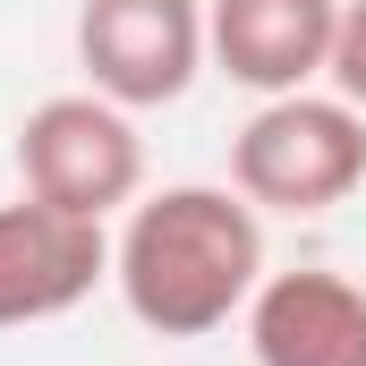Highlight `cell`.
<instances>
[{"mask_svg":"<svg viewBox=\"0 0 366 366\" xmlns=\"http://www.w3.org/2000/svg\"><path fill=\"white\" fill-rule=\"evenodd\" d=\"M111 281H119L128 315L162 341L222 332L264 281L256 204L239 187H162V196H145L128 213L119 247H111Z\"/></svg>","mask_w":366,"mask_h":366,"instance_id":"6da1fadb","label":"cell"},{"mask_svg":"<svg viewBox=\"0 0 366 366\" xmlns=\"http://www.w3.org/2000/svg\"><path fill=\"white\" fill-rule=\"evenodd\" d=\"M256 366H366V290L341 273H273L247 298Z\"/></svg>","mask_w":366,"mask_h":366,"instance_id":"52a82bcc","label":"cell"},{"mask_svg":"<svg viewBox=\"0 0 366 366\" xmlns=\"http://www.w3.org/2000/svg\"><path fill=\"white\" fill-rule=\"evenodd\" d=\"M341 0H204V51L230 86L307 94V77L332 69Z\"/></svg>","mask_w":366,"mask_h":366,"instance_id":"8992f818","label":"cell"},{"mask_svg":"<svg viewBox=\"0 0 366 366\" xmlns=\"http://www.w3.org/2000/svg\"><path fill=\"white\" fill-rule=\"evenodd\" d=\"M341 102H358L366 111V0H341V43H332V69H324Z\"/></svg>","mask_w":366,"mask_h":366,"instance_id":"ba28073f","label":"cell"},{"mask_svg":"<svg viewBox=\"0 0 366 366\" xmlns=\"http://www.w3.org/2000/svg\"><path fill=\"white\" fill-rule=\"evenodd\" d=\"M230 187L273 213H332L366 187V111L324 102V94H273L239 145H230Z\"/></svg>","mask_w":366,"mask_h":366,"instance_id":"7a4b0ae2","label":"cell"},{"mask_svg":"<svg viewBox=\"0 0 366 366\" xmlns=\"http://www.w3.org/2000/svg\"><path fill=\"white\" fill-rule=\"evenodd\" d=\"M77 60L102 102L162 111L196 86L204 51V0H86L77 9Z\"/></svg>","mask_w":366,"mask_h":366,"instance_id":"277c9868","label":"cell"},{"mask_svg":"<svg viewBox=\"0 0 366 366\" xmlns=\"http://www.w3.org/2000/svg\"><path fill=\"white\" fill-rule=\"evenodd\" d=\"M102 273H111L102 222L60 213V204H43V196L0 204V332L69 315L77 298H94Z\"/></svg>","mask_w":366,"mask_h":366,"instance_id":"5b68a950","label":"cell"},{"mask_svg":"<svg viewBox=\"0 0 366 366\" xmlns=\"http://www.w3.org/2000/svg\"><path fill=\"white\" fill-rule=\"evenodd\" d=\"M17 179H26V196H43L60 213L111 222L137 196V179H145V145H137V128H128L119 102H102V94H51L17 128Z\"/></svg>","mask_w":366,"mask_h":366,"instance_id":"3957f363","label":"cell"}]
</instances>
